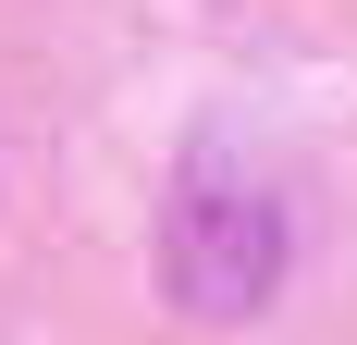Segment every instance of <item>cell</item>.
Here are the masks:
<instances>
[{"label": "cell", "instance_id": "6da1fadb", "mask_svg": "<svg viewBox=\"0 0 357 345\" xmlns=\"http://www.w3.org/2000/svg\"><path fill=\"white\" fill-rule=\"evenodd\" d=\"M160 284H173V309L197 321H247L271 284H284V210L234 185V172H185L173 210H160Z\"/></svg>", "mask_w": 357, "mask_h": 345}]
</instances>
